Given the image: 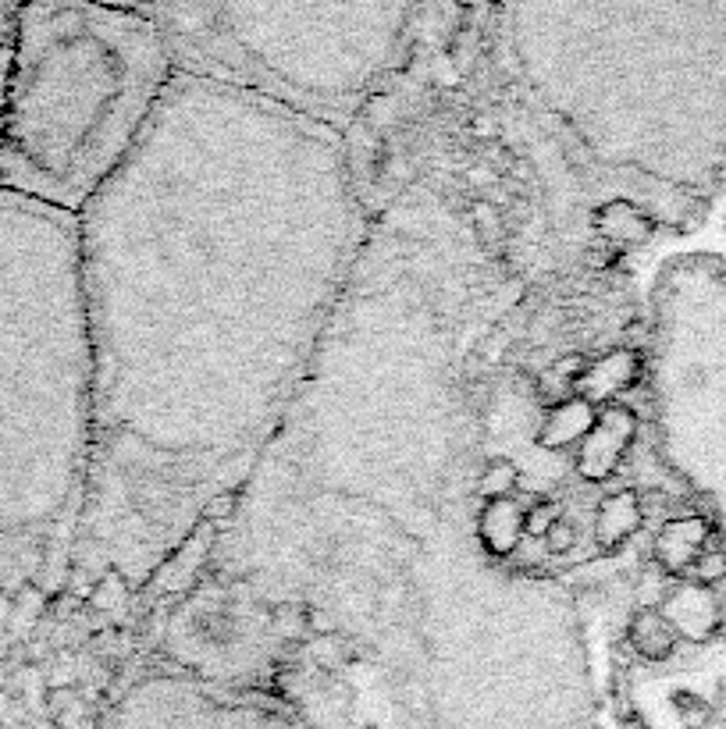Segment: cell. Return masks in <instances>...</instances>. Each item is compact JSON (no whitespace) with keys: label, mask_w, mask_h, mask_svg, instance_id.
<instances>
[{"label":"cell","mask_w":726,"mask_h":729,"mask_svg":"<svg viewBox=\"0 0 726 729\" xmlns=\"http://www.w3.org/2000/svg\"><path fill=\"white\" fill-rule=\"evenodd\" d=\"M360 242L339 129L175 75L79 214L94 460L75 541L132 587L239 488Z\"/></svg>","instance_id":"6da1fadb"},{"label":"cell","mask_w":726,"mask_h":729,"mask_svg":"<svg viewBox=\"0 0 726 729\" xmlns=\"http://www.w3.org/2000/svg\"><path fill=\"white\" fill-rule=\"evenodd\" d=\"M94 460L79 218L0 192V587L79 534Z\"/></svg>","instance_id":"7a4b0ae2"},{"label":"cell","mask_w":726,"mask_h":729,"mask_svg":"<svg viewBox=\"0 0 726 729\" xmlns=\"http://www.w3.org/2000/svg\"><path fill=\"white\" fill-rule=\"evenodd\" d=\"M175 75L143 8L19 4L0 97V192L79 218L140 146Z\"/></svg>","instance_id":"3957f363"},{"label":"cell","mask_w":726,"mask_h":729,"mask_svg":"<svg viewBox=\"0 0 726 729\" xmlns=\"http://www.w3.org/2000/svg\"><path fill=\"white\" fill-rule=\"evenodd\" d=\"M175 71L275 100L342 129L392 68L414 8L150 4Z\"/></svg>","instance_id":"277c9868"},{"label":"cell","mask_w":726,"mask_h":729,"mask_svg":"<svg viewBox=\"0 0 726 729\" xmlns=\"http://www.w3.org/2000/svg\"><path fill=\"white\" fill-rule=\"evenodd\" d=\"M111 729H293L275 708L196 687L186 680H150L125 697Z\"/></svg>","instance_id":"5b68a950"},{"label":"cell","mask_w":726,"mask_h":729,"mask_svg":"<svg viewBox=\"0 0 726 729\" xmlns=\"http://www.w3.org/2000/svg\"><path fill=\"white\" fill-rule=\"evenodd\" d=\"M634 434H638V420H634L627 406L609 402L602 413H595V423L581 438V455H578L581 477L587 481L613 477L619 460H624V452L634 442Z\"/></svg>","instance_id":"8992f818"},{"label":"cell","mask_w":726,"mask_h":729,"mask_svg":"<svg viewBox=\"0 0 726 729\" xmlns=\"http://www.w3.org/2000/svg\"><path fill=\"white\" fill-rule=\"evenodd\" d=\"M659 612L673 622L680 641H708L719 630V601L713 587H702L694 581L676 584L659 605Z\"/></svg>","instance_id":"52a82bcc"},{"label":"cell","mask_w":726,"mask_h":729,"mask_svg":"<svg viewBox=\"0 0 726 729\" xmlns=\"http://www.w3.org/2000/svg\"><path fill=\"white\" fill-rule=\"evenodd\" d=\"M708 534H713V527H708L705 516L691 512V516H676L670 520L656 538V562L662 573H673V576H684L694 570V562H698L705 552H708Z\"/></svg>","instance_id":"ba28073f"},{"label":"cell","mask_w":726,"mask_h":729,"mask_svg":"<svg viewBox=\"0 0 726 729\" xmlns=\"http://www.w3.org/2000/svg\"><path fill=\"white\" fill-rule=\"evenodd\" d=\"M627 641H630V648L638 651L641 659L662 662V659H670L673 651H676L680 637L673 630V622L659 612V605H648V609L634 612L630 627H627Z\"/></svg>","instance_id":"9c48e42d"},{"label":"cell","mask_w":726,"mask_h":729,"mask_svg":"<svg viewBox=\"0 0 726 729\" xmlns=\"http://www.w3.org/2000/svg\"><path fill=\"white\" fill-rule=\"evenodd\" d=\"M641 527V502L634 491H616L598 506L595 516V541L602 549H613V544H624L634 530Z\"/></svg>","instance_id":"30bf717a"},{"label":"cell","mask_w":726,"mask_h":729,"mask_svg":"<svg viewBox=\"0 0 726 729\" xmlns=\"http://www.w3.org/2000/svg\"><path fill=\"white\" fill-rule=\"evenodd\" d=\"M481 541L488 544L492 552H513L517 541L527 534V512H520L509 502H488V512L481 516Z\"/></svg>","instance_id":"8fae6325"},{"label":"cell","mask_w":726,"mask_h":729,"mask_svg":"<svg viewBox=\"0 0 726 729\" xmlns=\"http://www.w3.org/2000/svg\"><path fill=\"white\" fill-rule=\"evenodd\" d=\"M634 377V360L627 353H613L605 356L602 363H595V367H587L581 374V388L584 402H602V399H613V395H619Z\"/></svg>","instance_id":"7c38bea8"},{"label":"cell","mask_w":726,"mask_h":729,"mask_svg":"<svg viewBox=\"0 0 726 729\" xmlns=\"http://www.w3.org/2000/svg\"><path fill=\"white\" fill-rule=\"evenodd\" d=\"M598 228L609 239H619V242H645L652 235L656 228V218L641 210L634 200H609L602 210H598Z\"/></svg>","instance_id":"4fadbf2b"},{"label":"cell","mask_w":726,"mask_h":729,"mask_svg":"<svg viewBox=\"0 0 726 729\" xmlns=\"http://www.w3.org/2000/svg\"><path fill=\"white\" fill-rule=\"evenodd\" d=\"M520 481V470L513 460H495L484 466V474L477 481V495L484 498V502H506L509 491L517 488Z\"/></svg>","instance_id":"5bb4252c"},{"label":"cell","mask_w":726,"mask_h":729,"mask_svg":"<svg viewBox=\"0 0 726 729\" xmlns=\"http://www.w3.org/2000/svg\"><path fill=\"white\" fill-rule=\"evenodd\" d=\"M541 541H544V549H549L552 555H563V552L573 549V544H578V530H573L570 520H563V516H559V520L549 523V530L541 534Z\"/></svg>","instance_id":"9a60e30c"},{"label":"cell","mask_w":726,"mask_h":729,"mask_svg":"<svg viewBox=\"0 0 726 729\" xmlns=\"http://www.w3.org/2000/svg\"><path fill=\"white\" fill-rule=\"evenodd\" d=\"M694 584H702V587H713V584H719L723 576H726V555H719V552H705L698 562H694Z\"/></svg>","instance_id":"2e32d148"},{"label":"cell","mask_w":726,"mask_h":729,"mask_svg":"<svg viewBox=\"0 0 726 729\" xmlns=\"http://www.w3.org/2000/svg\"><path fill=\"white\" fill-rule=\"evenodd\" d=\"M14 8L19 4H0V97H4V71H8V51H11Z\"/></svg>","instance_id":"e0dca14e"}]
</instances>
